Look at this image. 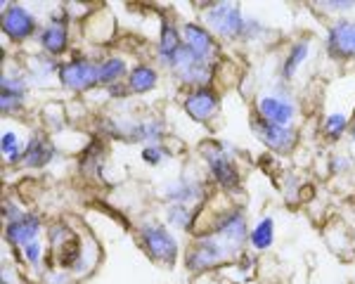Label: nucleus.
I'll list each match as a JSON object with an SVG mask.
<instances>
[{"label": "nucleus", "mask_w": 355, "mask_h": 284, "mask_svg": "<svg viewBox=\"0 0 355 284\" xmlns=\"http://www.w3.org/2000/svg\"><path fill=\"white\" fill-rule=\"evenodd\" d=\"M234 254V249L225 240H220L218 235L202 237L187 254V268L190 270H209L216 265L225 263L227 258Z\"/></svg>", "instance_id": "1"}, {"label": "nucleus", "mask_w": 355, "mask_h": 284, "mask_svg": "<svg viewBox=\"0 0 355 284\" xmlns=\"http://www.w3.org/2000/svg\"><path fill=\"white\" fill-rule=\"evenodd\" d=\"M60 81L71 90H85L100 83V66L88 60H73L60 66Z\"/></svg>", "instance_id": "2"}, {"label": "nucleus", "mask_w": 355, "mask_h": 284, "mask_svg": "<svg viewBox=\"0 0 355 284\" xmlns=\"http://www.w3.org/2000/svg\"><path fill=\"white\" fill-rule=\"evenodd\" d=\"M142 242H145L147 251H150L157 260L164 263H173L178 256V244L173 237L168 235V230L162 225H145L142 227Z\"/></svg>", "instance_id": "3"}, {"label": "nucleus", "mask_w": 355, "mask_h": 284, "mask_svg": "<svg viewBox=\"0 0 355 284\" xmlns=\"http://www.w3.org/2000/svg\"><path fill=\"white\" fill-rule=\"evenodd\" d=\"M206 21H209V26L214 28V31H218L220 36H237L244 28L242 12H239L237 5H230V3L216 5L214 10H209Z\"/></svg>", "instance_id": "4"}, {"label": "nucleus", "mask_w": 355, "mask_h": 284, "mask_svg": "<svg viewBox=\"0 0 355 284\" xmlns=\"http://www.w3.org/2000/svg\"><path fill=\"white\" fill-rule=\"evenodd\" d=\"M3 31L8 33L10 38H15V41H21V38L31 36V31H33L31 15H28L24 8H19V5H10L3 15Z\"/></svg>", "instance_id": "5"}, {"label": "nucleus", "mask_w": 355, "mask_h": 284, "mask_svg": "<svg viewBox=\"0 0 355 284\" xmlns=\"http://www.w3.org/2000/svg\"><path fill=\"white\" fill-rule=\"evenodd\" d=\"M329 53L355 57V21H339L329 28Z\"/></svg>", "instance_id": "6"}, {"label": "nucleus", "mask_w": 355, "mask_h": 284, "mask_svg": "<svg viewBox=\"0 0 355 284\" xmlns=\"http://www.w3.org/2000/svg\"><path fill=\"white\" fill-rule=\"evenodd\" d=\"M182 36H185V45L190 48V53L197 57L199 62H206L216 53L214 38H211V33L206 31V28L197 26V24H187L182 28Z\"/></svg>", "instance_id": "7"}, {"label": "nucleus", "mask_w": 355, "mask_h": 284, "mask_svg": "<svg viewBox=\"0 0 355 284\" xmlns=\"http://www.w3.org/2000/svg\"><path fill=\"white\" fill-rule=\"evenodd\" d=\"M216 107H218V98L209 88H197L185 100V112L190 114L194 121H209L214 116Z\"/></svg>", "instance_id": "8"}, {"label": "nucleus", "mask_w": 355, "mask_h": 284, "mask_svg": "<svg viewBox=\"0 0 355 284\" xmlns=\"http://www.w3.org/2000/svg\"><path fill=\"white\" fill-rule=\"evenodd\" d=\"M38 227H41V223H38L36 215H19L17 220H10L8 240L12 244H19V247H28L31 242H36Z\"/></svg>", "instance_id": "9"}, {"label": "nucleus", "mask_w": 355, "mask_h": 284, "mask_svg": "<svg viewBox=\"0 0 355 284\" xmlns=\"http://www.w3.org/2000/svg\"><path fill=\"white\" fill-rule=\"evenodd\" d=\"M259 133L263 142L268 147H272L275 152H287L294 145L296 135L291 133L287 126H277V123H268V121H259Z\"/></svg>", "instance_id": "10"}, {"label": "nucleus", "mask_w": 355, "mask_h": 284, "mask_svg": "<svg viewBox=\"0 0 355 284\" xmlns=\"http://www.w3.org/2000/svg\"><path fill=\"white\" fill-rule=\"evenodd\" d=\"M259 112H261L263 121L284 126V123H289L291 116H294V105H289L287 100H279V98H263L259 105Z\"/></svg>", "instance_id": "11"}, {"label": "nucleus", "mask_w": 355, "mask_h": 284, "mask_svg": "<svg viewBox=\"0 0 355 284\" xmlns=\"http://www.w3.org/2000/svg\"><path fill=\"white\" fill-rule=\"evenodd\" d=\"M206 159H209L211 173H214V178L218 180L220 185H225V187L237 185V170H234V166L230 163V159L220 154L218 145H214V152L206 150Z\"/></svg>", "instance_id": "12"}, {"label": "nucleus", "mask_w": 355, "mask_h": 284, "mask_svg": "<svg viewBox=\"0 0 355 284\" xmlns=\"http://www.w3.org/2000/svg\"><path fill=\"white\" fill-rule=\"evenodd\" d=\"M53 145H50L48 140L43 138H33L28 142V147L24 150V161L28 166H43L45 161H50L53 159Z\"/></svg>", "instance_id": "13"}, {"label": "nucleus", "mask_w": 355, "mask_h": 284, "mask_svg": "<svg viewBox=\"0 0 355 284\" xmlns=\"http://www.w3.org/2000/svg\"><path fill=\"white\" fill-rule=\"evenodd\" d=\"M180 48L182 45H180V33H178V28H173L171 24H164L162 26V41H159V55H162L166 62H171Z\"/></svg>", "instance_id": "14"}, {"label": "nucleus", "mask_w": 355, "mask_h": 284, "mask_svg": "<svg viewBox=\"0 0 355 284\" xmlns=\"http://www.w3.org/2000/svg\"><path fill=\"white\" fill-rule=\"evenodd\" d=\"M21 100H24V85L21 81H8L3 78V112H15L19 109Z\"/></svg>", "instance_id": "15"}, {"label": "nucleus", "mask_w": 355, "mask_h": 284, "mask_svg": "<svg viewBox=\"0 0 355 284\" xmlns=\"http://www.w3.org/2000/svg\"><path fill=\"white\" fill-rule=\"evenodd\" d=\"M43 48L48 50V53H62V50L67 48V28L64 26H60V24H53V26H48L43 31Z\"/></svg>", "instance_id": "16"}, {"label": "nucleus", "mask_w": 355, "mask_h": 284, "mask_svg": "<svg viewBox=\"0 0 355 284\" xmlns=\"http://www.w3.org/2000/svg\"><path fill=\"white\" fill-rule=\"evenodd\" d=\"M128 85H130V90H135V93L152 90L154 85H157V73H154L150 66H135V69L130 71Z\"/></svg>", "instance_id": "17"}, {"label": "nucleus", "mask_w": 355, "mask_h": 284, "mask_svg": "<svg viewBox=\"0 0 355 284\" xmlns=\"http://www.w3.org/2000/svg\"><path fill=\"white\" fill-rule=\"evenodd\" d=\"M272 235H275V225L270 218H263L259 225H256V230L251 232V244H254L256 249H268L272 242Z\"/></svg>", "instance_id": "18"}, {"label": "nucleus", "mask_w": 355, "mask_h": 284, "mask_svg": "<svg viewBox=\"0 0 355 284\" xmlns=\"http://www.w3.org/2000/svg\"><path fill=\"white\" fill-rule=\"evenodd\" d=\"M123 71H125L123 60L112 57V60H107V62H102V64H100V83H110V81H114V78L121 76Z\"/></svg>", "instance_id": "19"}, {"label": "nucleus", "mask_w": 355, "mask_h": 284, "mask_svg": "<svg viewBox=\"0 0 355 284\" xmlns=\"http://www.w3.org/2000/svg\"><path fill=\"white\" fill-rule=\"evenodd\" d=\"M306 55H308V45L306 43H296L294 50H291L289 57H287V64H284V76H291V73L296 71V66L301 64V60Z\"/></svg>", "instance_id": "20"}, {"label": "nucleus", "mask_w": 355, "mask_h": 284, "mask_svg": "<svg viewBox=\"0 0 355 284\" xmlns=\"http://www.w3.org/2000/svg\"><path fill=\"white\" fill-rule=\"evenodd\" d=\"M194 197H197V185L178 183L173 190H168V199H175V202H180V204L190 202Z\"/></svg>", "instance_id": "21"}, {"label": "nucleus", "mask_w": 355, "mask_h": 284, "mask_svg": "<svg viewBox=\"0 0 355 284\" xmlns=\"http://www.w3.org/2000/svg\"><path fill=\"white\" fill-rule=\"evenodd\" d=\"M324 130H327L329 138H339V135L346 130V116L343 114H331L324 121Z\"/></svg>", "instance_id": "22"}, {"label": "nucleus", "mask_w": 355, "mask_h": 284, "mask_svg": "<svg viewBox=\"0 0 355 284\" xmlns=\"http://www.w3.org/2000/svg\"><path fill=\"white\" fill-rule=\"evenodd\" d=\"M3 157L10 159V161H17V159H19V145H17L15 133L3 135Z\"/></svg>", "instance_id": "23"}, {"label": "nucleus", "mask_w": 355, "mask_h": 284, "mask_svg": "<svg viewBox=\"0 0 355 284\" xmlns=\"http://www.w3.org/2000/svg\"><path fill=\"white\" fill-rule=\"evenodd\" d=\"M168 215H171V223L178 225V227H187V225H190V211H187L185 206H173L168 211Z\"/></svg>", "instance_id": "24"}, {"label": "nucleus", "mask_w": 355, "mask_h": 284, "mask_svg": "<svg viewBox=\"0 0 355 284\" xmlns=\"http://www.w3.org/2000/svg\"><path fill=\"white\" fill-rule=\"evenodd\" d=\"M142 159H145L147 163H159L164 159V152L159 150V147H145V150H142Z\"/></svg>", "instance_id": "25"}, {"label": "nucleus", "mask_w": 355, "mask_h": 284, "mask_svg": "<svg viewBox=\"0 0 355 284\" xmlns=\"http://www.w3.org/2000/svg\"><path fill=\"white\" fill-rule=\"evenodd\" d=\"M24 254L31 263H38V260H41V247H38V242H31L28 247H24Z\"/></svg>", "instance_id": "26"}, {"label": "nucleus", "mask_w": 355, "mask_h": 284, "mask_svg": "<svg viewBox=\"0 0 355 284\" xmlns=\"http://www.w3.org/2000/svg\"><path fill=\"white\" fill-rule=\"evenodd\" d=\"M3 284H8V282H3Z\"/></svg>", "instance_id": "27"}]
</instances>
